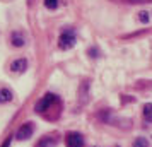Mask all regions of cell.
<instances>
[{
  "label": "cell",
  "mask_w": 152,
  "mask_h": 147,
  "mask_svg": "<svg viewBox=\"0 0 152 147\" xmlns=\"http://www.w3.org/2000/svg\"><path fill=\"white\" fill-rule=\"evenodd\" d=\"M58 45H60V48L62 50H70L74 45H75V34H74V31L72 29H65L60 36V39H58Z\"/></svg>",
  "instance_id": "1"
},
{
  "label": "cell",
  "mask_w": 152,
  "mask_h": 147,
  "mask_svg": "<svg viewBox=\"0 0 152 147\" xmlns=\"http://www.w3.org/2000/svg\"><path fill=\"white\" fill-rule=\"evenodd\" d=\"M33 132H34V127H33V123H26V125H22L21 128H19V132H17V139L19 140H26L29 139L31 135H33Z\"/></svg>",
  "instance_id": "2"
},
{
  "label": "cell",
  "mask_w": 152,
  "mask_h": 147,
  "mask_svg": "<svg viewBox=\"0 0 152 147\" xmlns=\"http://www.w3.org/2000/svg\"><path fill=\"white\" fill-rule=\"evenodd\" d=\"M84 139L80 133H70L67 137V147H82Z\"/></svg>",
  "instance_id": "3"
},
{
  "label": "cell",
  "mask_w": 152,
  "mask_h": 147,
  "mask_svg": "<svg viewBox=\"0 0 152 147\" xmlns=\"http://www.w3.org/2000/svg\"><path fill=\"white\" fill-rule=\"evenodd\" d=\"M53 101H55V96H53V94H46V96H45V98H43L41 101L36 105L34 110H36L38 113H39V111H45V110H46V108H48L51 103H53Z\"/></svg>",
  "instance_id": "4"
},
{
  "label": "cell",
  "mask_w": 152,
  "mask_h": 147,
  "mask_svg": "<svg viewBox=\"0 0 152 147\" xmlns=\"http://www.w3.org/2000/svg\"><path fill=\"white\" fill-rule=\"evenodd\" d=\"M26 67H28V62H26L24 58H21V60H15V62H12V65H10V69L14 70V72H24V70H26Z\"/></svg>",
  "instance_id": "5"
},
{
  "label": "cell",
  "mask_w": 152,
  "mask_h": 147,
  "mask_svg": "<svg viewBox=\"0 0 152 147\" xmlns=\"http://www.w3.org/2000/svg\"><path fill=\"white\" fill-rule=\"evenodd\" d=\"M9 101H12V92L9 89H0V105L9 103Z\"/></svg>",
  "instance_id": "6"
},
{
  "label": "cell",
  "mask_w": 152,
  "mask_h": 147,
  "mask_svg": "<svg viewBox=\"0 0 152 147\" xmlns=\"http://www.w3.org/2000/svg\"><path fill=\"white\" fill-rule=\"evenodd\" d=\"M10 39H12V45H14V46H22L24 41H26L24 36H22L21 33H14V34L10 36Z\"/></svg>",
  "instance_id": "7"
},
{
  "label": "cell",
  "mask_w": 152,
  "mask_h": 147,
  "mask_svg": "<svg viewBox=\"0 0 152 147\" xmlns=\"http://www.w3.org/2000/svg\"><path fill=\"white\" fill-rule=\"evenodd\" d=\"M144 116H145V120L152 121V105H145L144 106Z\"/></svg>",
  "instance_id": "8"
},
{
  "label": "cell",
  "mask_w": 152,
  "mask_h": 147,
  "mask_svg": "<svg viewBox=\"0 0 152 147\" xmlns=\"http://www.w3.org/2000/svg\"><path fill=\"white\" fill-rule=\"evenodd\" d=\"M55 140L53 139H45V140H41L39 144H38V147H55Z\"/></svg>",
  "instance_id": "9"
},
{
  "label": "cell",
  "mask_w": 152,
  "mask_h": 147,
  "mask_svg": "<svg viewBox=\"0 0 152 147\" xmlns=\"http://www.w3.org/2000/svg\"><path fill=\"white\" fill-rule=\"evenodd\" d=\"M133 147H149V142H147L144 137H138V139L133 142Z\"/></svg>",
  "instance_id": "10"
},
{
  "label": "cell",
  "mask_w": 152,
  "mask_h": 147,
  "mask_svg": "<svg viewBox=\"0 0 152 147\" xmlns=\"http://www.w3.org/2000/svg\"><path fill=\"white\" fill-rule=\"evenodd\" d=\"M45 5L48 9H56L58 7V0H45Z\"/></svg>",
  "instance_id": "11"
},
{
  "label": "cell",
  "mask_w": 152,
  "mask_h": 147,
  "mask_svg": "<svg viewBox=\"0 0 152 147\" xmlns=\"http://www.w3.org/2000/svg\"><path fill=\"white\" fill-rule=\"evenodd\" d=\"M138 19H140L142 22H149V19H151V17H149V12H140Z\"/></svg>",
  "instance_id": "12"
},
{
  "label": "cell",
  "mask_w": 152,
  "mask_h": 147,
  "mask_svg": "<svg viewBox=\"0 0 152 147\" xmlns=\"http://www.w3.org/2000/svg\"><path fill=\"white\" fill-rule=\"evenodd\" d=\"M9 146H10V139H7V140H5V142H4V146H2V147H9Z\"/></svg>",
  "instance_id": "13"
}]
</instances>
